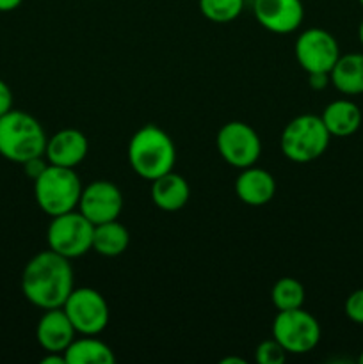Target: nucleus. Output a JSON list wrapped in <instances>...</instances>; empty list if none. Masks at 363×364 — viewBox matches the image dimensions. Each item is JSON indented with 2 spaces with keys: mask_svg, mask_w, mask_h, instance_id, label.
Listing matches in <instances>:
<instances>
[{
  "mask_svg": "<svg viewBox=\"0 0 363 364\" xmlns=\"http://www.w3.org/2000/svg\"><path fill=\"white\" fill-rule=\"evenodd\" d=\"M73 269L70 259L56 251H41L28 259L21 274V291L39 309L63 308L73 291Z\"/></svg>",
  "mask_w": 363,
  "mask_h": 364,
  "instance_id": "1",
  "label": "nucleus"
},
{
  "mask_svg": "<svg viewBox=\"0 0 363 364\" xmlns=\"http://www.w3.org/2000/svg\"><path fill=\"white\" fill-rule=\"evenodd\" d=\"M177 148L166 130L148 123L139 128L128 142V164L137 176L153 181L173 171Z\"/></svg>",
  "mask_w": 363,
  "mask_h": 364,
  "instance_id": "2",
  "label": "nucleus"
},
{
  "mask_svg": "<svg viewBox=\"0 0 363 364\" xmlns=\"http://www.w3.org/2000/svg\"><path fill=\"white\" fill-rule=\"evenodd\" d=\"M45 128L23 110L11 109L0 117V155L11 162L23 164L34 156L45 155Z\"/></svg>",
  "mask_w": 363,
  "mask_h": 364,
  "instance_id": "3",
  "label": "nucleus"
},
{
  "mask_svg": "<svg viewBox=\"0 0 363 364\" xmlns=\"http://www.w3.org/2000/svg\"><path fill=\"white\" fill-rule=\"evenodd\" d=\"M82 188L80 178L73 167L48 164L34 180V198L46 215L56 217L78 208Z\"/></svg>",
  "mask_w": 363,
  "mask_h": 364,
  "instance_id": "4",
  "label": "nucleus"
},
{
  "mask_svg": "<svg viewBox=\"0 0 363 364\" xmlns=\"http://www.w3.org/2000/svg\"><path fill=\"white\" fill-rule=\"evenodd\" d=\"M331 135L322 117L315 114H301L287 123L280 137V146L288 160L306 164L326 153Z\"/></svg>",
  "mask_w": 363,
  "mask_h": 364,
  "instance_id": "5",
  "label": "nucleus"
},
{
  "mask_svg": "<svg viewBox=\"0 0 363 364\" xmlns=\"http://www.w3.org/2000/svg\"><path fill=\"white\" fill-rule=\"evenodd\" d=\"M95 224L85 219L78 210L52 217L46 230L48 249L68 259L80 258L93 249Z\"/></svg>",
  "mask_w": 363,
  "mask_h": 364,
  "instance_id": "6",
  "label": "nucleus"
},
{
  "mask_svg": "<svg viewBox=\"0 0 363 364\" xmlns=\"http://www.w3.org/2000/svg\"><path fill=\"white\" fill-rule=\"evenodd\" d=\"M273 338L287 354H308L320 341V323L302 308L278 311L273 322Z\"/></svg>",
  "mask_w": 363,
  "mask_h": 364,
  "instance_id": "7",
  "label": "nucleus"
},
{
  "mask_svg": "<svg viewBox=\"0 0 363 364\" xmlns=\"http://www.w3.org/2000/svg\"><path fill=\"white\" fill-rule=\"evenodd\" d=\"M63 309L73 323L77 334L96 336L102 333L110 320V309L105 297L95 288H73Z\"/></svg>",
  "mask_w": 363,
  "mask_h": 364,
  "instance_id": "8",
  "label": "nucleus"
},
{
  "mask_svg": "<svg viewBox=\"0 0 363 364\" xmlns=\"http://www.w3.org/2000/svg\"><path fill=\"white\" fill-rule=\"evenodd\" d=\"M216 146L221 159L235 169L255 166L262 153V141L258 134L244 121H230L221 127L217 132Z\"/></svg>",
  "mask_w": 363,
  "mask_h": 364,
  "instance_id": "9",
  "label": "nucleus"
},
{
  "mask_svg": "<svg viewBox=\"0 0 363 364\" xmlns=\"http://www.w3.org/2000/svg\"><path fill=\"white\" fill-rule=\"evenodd\" d=\"M294 52L299 66L306 73H330L342 55L335 36L319 27L301 32L295 39Z\"/></svg>",
  "mask_w": 363,
  "mask_h": 364,
  "instance_id": "10",
  "label": "nucleus"
},
{
  "mask_svg": "<svg viewBox=\"0 0 363 364\" xmlns=\"http://www.w3.org/2000/svg\"><path fill=\"white\" fill-rule=\"evenodd\" d=\"M78 212L93 224L116 220L123 210V194L114 183L107 180L91 181L82 188Z\"/></svg>",
  "mask_w": 363,
  "mask_h": 364,
  "instance_id": "11",
  "label": "nucleus"
},
{
  "mask_svg": "<svg viewBox=\"0 0 363 364\" xmlns=\"http://www.w3.org/2000/svg\"><path fill=\"white\" fill-rule=\"evenodd\" d=\"M253 13L256 21L274 34H290L305 20L301 0H255Z\"/></svg>",
  "mask_w": 363,
  "mask_h": 364,
  "instance_id": "12",
  "label": "nucleus"
},
{
  "mask_svg": "<svg viewBox=\"0 0 363 364\" xmlns=\"http://www.w3.org/2000/svg\"><path fill=\"white\" fill-rule=\"evenodd\" d=\"M36 338L45 352H63L77 338L73 323L63 308L45 309L36 327Z\"/></svg>",
  "mask_w": 363,
  "mask_h": 364,
  "instance_id": "13",
  "label": "nucleus"
},
{
  "mask_svg": "<svg viewBox=\"0 0 363 364\" xmlns=\"http://www.w3.org/2000/svg\"><path fill=\"white\" fill-rule=\"evenodd\" d=\"M88 137L77 128H63L52 137H48L45 156L53 166L77 167L88 156Z\"/></svg>",
  "mask_w": 363,
  "mask_h": 364,
  "instance_id": "14",
  "label": "nucleus"
},
{
  "mask_svg": "<svg viewBox=\"0 0 363 364\" xmlns=\"http://www.w3.org/2000/svg\"><path fill=\"white\" fill-rule=\"evenodd\" d=\"M235 194L249 206L267 205L276 194V180L269 171L249 166L235 180Z\"/></svg>",
  "mask_w": 363,
  "mask_h": 364,
  "instance_id": "15",
  "label": "nucleus"
},
{
  "mask_svg": "<svg viewBox=\"0 0 363 364\" xmlns=\"http://www.w3.org/2000/svg\"><path fill=\"white\" fill-rule=\"evenodd\" d=\"M191 187L182 174L169 171L152 181V201L162 212H178L187 205Z\"/></svg>",
  "mask_w": 363,
  "mask_h": 364,
  "instance_id": "16",
  "label": "nucleus"
},
{
  "mask_svg": "<svg viewBox=\"0 0 363 364\" xmlns=\"http://www.w3.org/2000/svg\"><path fill=\"white\" fill-rule=\"evenodd\" d=\"M320 117H322L331 137L340 139L351 137L352 134H356L362 127L363 119L359 107L352 100L347 98H340L327 103Z\"/></svg>",
  "mask_w": 363,
  "mask_h": 364,
  "instance_id": "17",
  "label": "nucleus"
},
{
  "mask_svg": "<svg viewBox=\"0 0 363 364\" xmlns=\"http://www.w3.org/2000/svg\"><path fill=\"white\" fill-rule=\"evenodd\" d=\"M331 85L342 95H363V53L352 52L338 57L337 64L330 71Z\"/></svg>",
  "mask_w": 363,
  "mask_h": 364,
  "instance_id": "18",
  "label": "nucleus"
},
{
  "mask_svg": "<svg viewBox=\"0 0 363 364\" xmlns=\"http://www.w3.org/2000/svg\"><path fill=\"white\" fill-rule=\"evenodd\" d=\"M66 364H114L116 355L112 348L95 336L82 334L75 338L70 347L64 350Z\"/></svg>",
  "mask_w": 363,
  "mask_h": 364,
  "instance_id": "19",
  "label": "nucleus"
},
{
  "mask_svg": "<svg viewBox=\"0 0 363 364\" xmlns=\"http://www.w3.org/2000/svg\"><path fill=\"white\" fill-rule=\"evenodd\" d=\"M130 244V233L127 228L116 220L96 224L93 231V249L100 256L105 258H116L128 249Z\"/></svg>",
  "mask_w": 363,
  "mask_h": 364,
  "instance_id": "20",
  "label": "nucleus"
},
{
  "mask_svg": "<svg viewBox=\"0 0 363 364\" xmlns=\"http://www.w3.org/2000/svg\"><path fill=\"white\" fill-rule=\"evenodd\" d=\"M305 287L301 281L294 277H281L274 283L270 291V301H273L276 311H288V309L302 308L305 304Z\"/></svg>",
  "mask_w": 363,
  "mask_h": 364,
  "instance_id": "21",
  "label": "nucleus"
},
{
  "mask_svg": "<svg viewBox=\"0 0 363 364\" xmlns=\"http://www.w3.org/2000/svg\"><path fill=\"white\" fill-rule=\"evenodd\" d=\"M244 9V0H199V11L212 23H230Z\"/></svg>",
  "mask_w": 363,
  "mask_h": 364,
  "instance_id": "22",
  "label": "nucleus"
},
{
  "mask_svg": "<svg viewBox=\"0 0 363 364\" xmlns=\"http://www.w3.org/2000/svg\"><path fill=\"white\" fill-rule=\"evenodd\" d=\"M255 358L258 364H283L287 359V350L274 338H270L256 347Z\"/></svg>",
  "mask_w": 363,
  "mask_h": 364,
  "instance_id": "23",
  "label": "nucleus"
},
{
  "mask_svg": "<svg viewBox=\"0 0 363 364\" xmlns=\"http://www.w3.org/2000/svg\"><path fill=\"white\" fill-rule=\"evenodd\" d=\"M344 311L345 316H347L352 323L363 326V288L354 290L347 299H345Z\"/></svg>",
  "mask_w": 363,
  "mask_h": 364,
  "instance_id": "24",
  "label": "nucleus"
},
{
  "mask_svg": "<svg viewBox=\"0 0 363 364\" xmlns=\"http://www.w3.org/2000/svg\"><path fill=\"white\" fill-rule=\"evenodd\" d=\"M48 164H50L48 160H43V156H34V159L27 160V162H23L21 166H23L25 174H27V176L34 181L36 178H38L39 174H41L46 167H48Z\"/></svg>",
  "mask_w": 363,
  "mask_h": 364,
  "instance_id": "25",
  "label": "nucleus"
},
{
  "mask_svg": "<svg viewBox=\"0 0 363 364\" xmlns=\"http://www.w3.org/2000/svg\"><path fill=\"white\" fill-rule=\"evenodd\" d=\"M13 109V91L9 85L0 78V117Z\"/></svg>",
  "mask_w": 363,
  "mask_h": 364,
  "instance_id": "26",
  "label": "nucleus"
},
{
  "mask_svg": "<svg viewBox=\"0 0 363 364\" xmlns=\"http://www.w3.org/2000/svg\"><path fill=\"white\" fill-rule=\"evenodd\" d=\"M331 84L330 73H308V85L313 91H322Z\"/></svg>",
  "mask_w": 363,
  "mask_h": 364,
  "instance_id": "27",
  "label": "nucleus"
},
{
  "mask_svg": "<svg viewBox=\"0 0 363 364\" xmlns=\"http://www.w3.org/2000/svg\"><path fill=\"white\" fill-rule=\"evenodd\" d=\"M23 0H0V13H11V11L18 9Z\"/></svg>",
  "mask_w": 363,
  "mask_h": 364,
  "instance_id": "28",
  "label": "nucleus"
},
{
  "mask_svg": "<svg viewBox=\"0 0 363 364\" xmlns=\"http://www.w3.org/2000/svg\"><path fill=\"white\" fill-rule=\"evenodd\" d=\"M221 363H223V364H231V363H235V364H246L244 359H241V358H224Z\"/></svg>",
  "mask_w": 363,
  "mask_h": 364,
  "instance_id": "29",
  "label": "nucleus"
},
{
  "mask_svg": "<svg viewBox=\"0 0 363 364\" xmlns=\"http://www.w3.org/2000/svg\"><path fill=\"white\" fill-rule=\"evenodd\" d=\"M358 38H359V43H362V46H363V20L358 27Z\"/></svg>",
  "mask_w": 363,
  "mask_h": 364,
  "instance_id": "30",
  "label": "nucleus"
},
{
  "mask_svg": "<svg viewBox=\"0 0 363 364\" xmlns=\"http://www.w3.org/2000/svg\"><path fill=\"white\" fill-rule=\"evenodd\" d=\"M358 363H359V364H363V352H362V354H359V358H358Z\"/></svg>",
  "mask_w": 363,
  "mask_h": 364,
  "instance_id": "31",
  "label": "nucleus"
},
{
  "mask_svg": "<svg viewBox=\"0 0 363 364\" xmlns=\"http://www.w3.org/2000/svg\"><path fill=\"white\" fill-rule=\"evenodd\" d=\"M358 2H359V4H362V7H363V0H358Z\"/></svg>",
  "mask_w": 363,
  "mask_h": 364,
  "instance_id": "32",
  "label": "nucleus"
}]
</instances>
